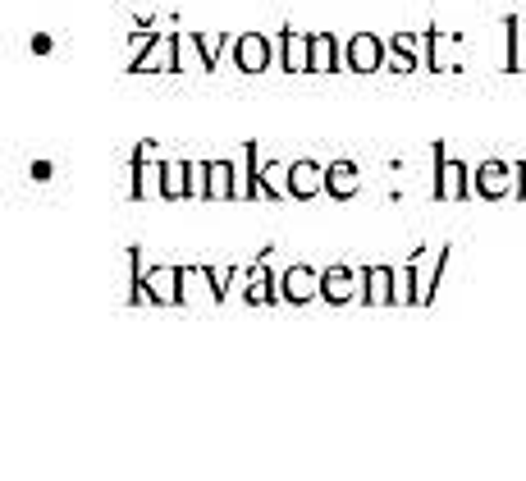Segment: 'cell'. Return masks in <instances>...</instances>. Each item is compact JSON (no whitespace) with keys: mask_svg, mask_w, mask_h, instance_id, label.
I'll return each mask as SVG.
<instances>
[{"mask_svg":"<svg viewBox=\"0 0 526 481\" xmlns=\"http://www.w3.org/2000/svg\"><path fill=\"white\" fill-rule=\"evenodd\" d=\"M129 197L133 202H156V197H165V161H156V143H138V152H133Z\"/></svg>","mask_w":526,"mask_h":481,"instance_id":"obj_1","label":"cell"},{"mask_svg":"<svg viewBox=\"0 0 526 481\" xmlns=\"http://www.w3.org/2000/svg\"><path fill=\"white\" fill-rule=\"evenodd\" d=\"M234 298H243L247 307H270V303H284V298H280V275L270 271V262H266V257H257L252 266H238Z\"/></svg>","mask_w":526,"mask_h":481,"instance_id":"obj_2","label":"cell"},{"mask_svg":"<svg viewBox=\"0 0 526 481\" xmlns=\"http://www.w3.org/2000/svg\"><path fill=\"white\" fill-rule=\"evenodd\" d=\"M517 184H522L517 161H499V156L481 161L476 165V175H472L476 197H485V202H508V197H517Z\"/></svg>","mask_w":526,"mask_h":481,"instance_id":"obj_3","label":"cell"},{"mask_svg":"<svg viewBox=\"0 0 526 481\" xmlns=\"http://www.w3.org/2000/svg\"><path fill=\"white\" fill-rule=\"evenodd\" d=\"M385 60H389V37L376 33L344 37V74H385Z\"/></svg>","mask_w":526,"mask_h":481,"instance_id":"obj_4","label":"cell"},{"mask_svg":"<svg viewBox=\"0 0 526 481\" xmlns=\"http://www.w3.org/2000/svg\"><path fill=\"white\" fill-rule=\"evenodd\" d=\"M472 170L458 161V156L444 152V143H435V202H462L472 197Z\"/></svg>","mask_w":526,"mask_h":481,"instance_id":"obj_5","label":"cell"},{"mask_svg":"<svg viewBox=\"0 0 526 481\" xmlns=\"http://www.w3.org/2000/svg\"><path fill=\"white\" fill-rule=\"evenodd\" d=\"M321 289H325V271H316L312 262H293V266H284V271H280V298L289 307L316 303Z\"/></svg>","mask_w":526,"mask_h":481,"instance_id":"obj_6","label":"cell"},{"mask_svg":"<svg viewBox=\"0 0 526 481\" xmlns=\"http://www.w3.org/2000/svg\"><path fill=\"white\" fill-rule=\"evenodd\" d=\"M270 42H275V69L280 74H312V33H298L284 23Z\"/></svg>","mask_w":526,"mask_h":481,"instance_id":"obj_7","label":"cell"},{"mask_svg":"<svg viewBox=\"0 0 526 481\" xmlns=\"http://www.w3.org/2000/svg\"><path fill=\"white\" fill-rule=\"evenodd\" d=\"M129 74H183L179 69V33H156L142 55L129 60Z\"/></svg>","mask_w":526,"mask_h":481,"instance_id":"obj_8","label":"cell"},{"mask_svg":"<svg viewBox=\"0 0 526 481\" xmlns=\"http://www.w3.org/2000/svg\"><path fill=\"white\" fill-rule=\"evenodd\" d=\"M229 55H234L238 74H266V69H275V42L261 33H238Z\"/></svg>","mask_w":526,"mask_h":481,"instance_id":"obj_9","label":"cell"},{"mask_svg":"<svg viewBox=\"0 0 526 481\" xmlns=\"http://www.w3.org/2000/svg\"><path fill=\"white\" fill-rule=\"evenodd\" d=\"M321 298L330 307H348L362 298V266H348V262H334L325 266V289Z\"/></svg>","mask_w":526,"mask_h":481,"instance_id":"obj_10","label":"cell"},{"mask_svg":"<svg viewBox=\"0 0 526 481\" xmlns=\"http://www.w3.org/2000/svg\"><path fill=\"white\" fill-rule=\"evenodd\" d=\"M151 289V303L156 307H183V266H170V262H156L142 271Z\"/></svg>","mask_w":526,"mask_h":481,"instance_id":"obj_11","label":"cell"},{"mask_svg":"<svg viewBox=\"0 0 526 481\" xmlns=\"http://www.w3.org/2000/svg\"><path fill=\"white\" fill-rule=\"evenodd\" d=\"M289 193L293 202H312V197L325 193V165L312 161V156H302V161L289 165Z\"/></svg>","mask_w":526,"mask_h":481,"instance_id":"obj_12","label":"cell"},{"mask_svg":"<svg viewBox=\"0 0 526 481\" xmlns=\"http://www.w3.org/2000/svg\"><path fill=\"white\" fill-rule=\"evenodd\" d=\"M362 303L366 307H394V266H385V262L362 266Z\"/></svg>","mask_w":526,"mask_h":481,"instance_id":"obj_13","label":"cell"},{"mask_svg":"<svg viewBox=\"0 0 526 481\" xmlns=\"http://www.w3.org/2000/svg\"><path fill=\"white\" fill-rule=\"evenodd\" d=\"M362 193V170L353 161H330L325 165V197L334 202H348V197Z\"/></svg>","mask_w":526,"mask_h":481,"instance_id":"obj_14","label":"cell"},{"mask_svg":"<svg viewBox=\"0 0 526 481\" xmlns=\"http://www.w3.org/2000/svg\"><path fill=\"white\" fill-rule=\"evenodd\" d=\"M183 307H220V294H215L211 275H206V262L183 266Z\"/></svg>","mask_w":526,"mask_h":481,"instance_id":"obj_15","label":"cell"},{"mask_svg":"<svg viewBox=\"0 0 526 481\" xmlns=\"http://www.w3.org/2000/svg\"><path fill=\"white\" fill-rule=\"evenodd\" d=\"M312 74H344V42L330 33H312Z\"/></svg>","mask_w":526,"mask_h":481,"instance_id":"obj_16","label":"cell"},{"mask_svg":"<svg viewBox=\"0 0 526 481\" xmlns=\"http://www.w3.org/2000/svg\"><path fill=\"white\" fill-rule=\"evenodd\" d=\"M289 165L293 161H261V197L266 202H289Z\"/></svg>","mask_w":526,"mask_h":481,"instance_id":"obj_17","label":"cell"},{"mask_svg":"<svg viewBox=\"0 0 526 481\" xmlns=\"http://www.w3.org/2000/svg\"><path fill=\"white\" fill-rule=\"evenodd\" d=\"M526 23L517 19V14H508L504 19V37H508V55H504V69L508 74H522L526 69Z\"/></svg>","mask_w":526,"mask_h":481,"instance_id":"obj_18","label":"cell"},{"mask_svg":"<svg viewBox=\"0 0 526 481\" xmlns=\"http://www.w3.org/2000/svg\"><path fill=\"white\" fill-rule=\"evenodd\" d=\"M394 307H417V262L394 266Z\"/></svg>","mask_w":526,"mask_h":481,"instance_id":"obj_19","label":"cell"},{"mask_svg":"<svg viewBox=\"0 0 526 481\" xmlns=\"http://www.w3.org/2000/svg\"><path fill=\"white\" fill-rule=\"evenodd\" d=\"M197 37V51H202V60H206V74H215V65L225 60V51H234V37H225V33H193Z\"/></svg>","mask_w":526,"mask_h":481,"instance_id":"obj_20","label":"cell"},{"mask_svg":"<svg viewBox=\"0 0 526 481\" xmlns=\"http://www.w3.org/2000/svg\"><path fill=\"white\" fill-rule=\"evenodd\" d=\"M165 202H188V161H165Z\"/></svg>","mask_w":526,"mask_h":481,"instance_id":"obj_21","label":"cell"},{"mask_svg":"<svg viewBox=\"0 0 526 481\" xmlns=\"http://www.w3.org/2000/svg\"><path fill=\"white\" fill-rule=\"evenodd\" d=\"M206 202H234V161H211V193Z\"/></svg>","mask_w":526,"mask_h":481,"instance_id":"obj_22","label":"cell"},{"mask_svg":"<svg viewBox=\"0 0 526 481\" xmlns=\"http://www.w3.org/2000/svg\"><path fill=\"white\" fill-rule=\"evenodd\" d=\"M211 193V161H188V202H206Z\"/></svg>","mask_w":526,"mask_h":481,"instance_id":"obj_23","label":"cell"},{"mask_svg":"<svg viewBox=\"0 0 526 481\" xmlns=\"http://www.w3.org/2000/svg\"><path fill=\"white\" fill-rule=\"evenodd\" d=\"M385 69H389V74H417V69H421V60L408 51V46L389 42V60H385Z\"/></svg>","mask_w":526,"mask_h":481,"instance_id":"obj_24","label":"cell"},{"mask_svg":"<svg viewBox=\"0 0 526 481\" xmlns=\"http://www.w3.org/2000/svg\"><path fill=\"white\" fill-rule=\"evenodd\" d=\"M179 69H188V74H206V60L202 51H197V37H179Z\"/></svg>","mask_w":526,"mask_h":481,"instance_id":"obj_25","label":"cell"},{"mask_svg":"<svg viewBox=\"0 0 526 481\" xmlns=\"http://www.w3.org/2000/svg\"><path fill=\"white\" fill-rule=\"evenodd\" d=\"M33 51H37V55H46V51H51V37L37 33V37H33Z\"/></svg>","mask_w":526,"mask_h":481,"instance_id":"obj_26","label":"cell"},{"mask_svg":"<svg viewBox=\"0 0 526 481\" xmlns=\"http://www.w3.org/2000/svg\"><path fill=\"white\" fill-rule=\"evenodd\" d=\"M517 170H522V184H517V202H526V161H517Z\"/></svg>","mask_w":526,"mask_h":481,"instance_id":"obj_27","label":"cell"}]
</instances>
